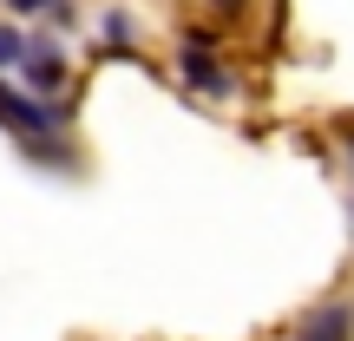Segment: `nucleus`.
<instances>
[{"label": "nucleus", "instance_id": "f257e3e1", "mask_svg": "<svg viewBox=\"0 0 354 341\" xmlns=\"http://www.w3.org/2000/svg\"><path fill=\"white\" fill-rule=\"evenodd\" d=\"M177 86L210 99V105L236 99V73H230V59L216 53V33H203V26H184V33H177Z\"/></svg>", "mask_w": 354, "mask_h": 341}, {"label": "nucleus", "instance_id": "f03ea898", "mask_svg": "<svg viewBox=\"0 0 354 341\" xmlns=\"http://www.w3.org/2000/svg\"><path fill=\"white\" fill-rule=\"evenodd\" d=\"M66 86H73V66H66L59 39H39V33H33V53L20 59V92H33V99L59 105V92H66Z\"/></svg>", "mask_w": 354, "mask_h": 341}, {"label": "nucleus", "instance_id": "7ed1b4c3", "mask_svg": "<svg viewBox=\"0 0 354 341\" xmlns=\"http://www.w3.org/2000/svg\"><path fill=\"white\" fill-rule=\"evenodd\" d=\"M289 341H354V302H315L289 329Z\"/></svg>", "mask_w": 354, "mask_h": 341}, {"label": "nucleus", "instance_id": "20e7f679", "mask_svg": "<svg viewBox=\"0 0 354 341\" xmlns=\"http://www.w3.org/2000/svg\"><path fill=\"white\" fill-rule=\"evenodd\" d=\"M99 39H105L112 53H118V46L131 53V46H138V13H131V7H105V13H99Z\"/></svg>", "mask_w": 354, "mask_h": 341}, {"label": "nucleus", "instance_id": "39448f33", "mask_svg": "<svg viewBox=\"0 0 354 341\" xmlns=\"http://www.w3.org/2000/svg\"><path fill=\"white\" fill-rule=\"evenodd\" d=\"M26 53H33V33L20 20H0V73H20Z\"/></svg>", "mask_w": 354, "mask_h": 341}, {"label": "nucleus", "instance_id": "423d86ee", "mask_svg": "<svg viewBox=\"0 0 354 341\" xmlns=\"http://www.w3.org/2000/svg\"><path fill=\"white\" fill-rule=\"evenodd\" d=\"M20 151L33 158V165H59V171H73V165H79V158H73V145H66V138H39V145H20Z\"/></svg>", "mask_w": 354, "mask_h": 341}, {"label": "nucleus", "instance_id": "0eeeda50", "mask_svg": "<svg viewBox=\"0 0 354 341\" xmlns=\"http://www.w3.org/2000/svg\"><path fill=\"white\" fill-rule=\"evenodd\" d=\"M7 7V20H39V13H53V0H0Z\"/></svg>", "mask_w": 354, "mask_h": 341}, {"label": "nucleus", "instance_id": "6e6552de", "mask_svg": "<svg viewBox=\"0 0 354 341\" xmlns=\"http://www.w3.org/2000/svg\"><path fill=\"white\" fill-rule=\"evenodd\" d=\"M210 7H243V0H210Z\"/></svg>", "mask_w": 354, "mask_h": 341}, {"label": "nucleus", "instance_id": "1a4fd4ad", "mask_svg": "<svg viewBox=\"0 0 354 341\" xmlns=\"http://www.w3.org/2000/svg\"><path fill=\"white\" fill-rule=\"evenodd\" d=\"M348 165H354V131H348Z\"/></svg>", "mask_w": 354, "mask_h": 341}]
</instances>
